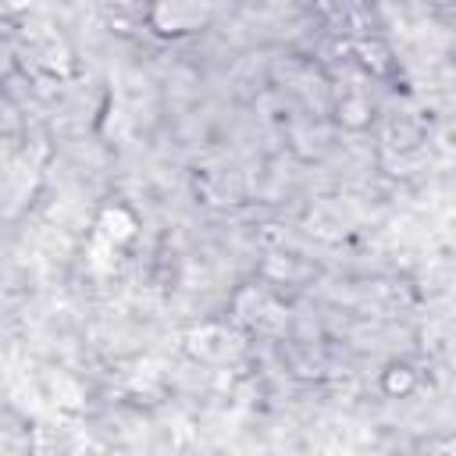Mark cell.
<instances>
[{
	"label": "cell",
	"mask_w": 456,
	"mask_h": 456,
	"mask_svg": "<svg viewBox=\"0 0 456 456\" xmlns=\"http://www.w3.org/2000/svg\"><path fill=\"white\" fill-rule=\"evenodd\" d=\"M210 7L203 0H153L150 7V28H157L160 36H182V32H196L200 25H207Z\"/></svg>",
	"instance_id": "obj_1"
},
{
	"label": "cell",
	"mask_w": 456,
	"mask_h": 456,
	"mask_svg": "<svg viewBox=\"0 0 456 456\" xmlns=\"http://www.w3.org/2000/svg\"><path fill=\"white\" fill-rule=\"evenodd\" d=\"M232 342H235V338H232L228 328H221V324H207V328H200V331L189 335V353L200 356V360H228L232 349H235Z\"/></svg>",
	"instance_id": "obj_2"
},
{
	"label": "cell",
	"mask_w": 456,
	"mask_h": 456,
	"mask_svg": "<svg viewBox=\"0 0 456 456\" xmlns=\"http://www.w3.org/2000/svg\"><path fill=\"white\" fill-rule=\"evenodd\" d=\"M135 217L125 210V207H107L103 214H100V221H96V235H103L107 242H114V246H121V242H128L132 235H135Z\"/></svg>",
	"instance_id": "obj_3"
},
{
	"label": "cell",
	"mask_w": 456,
	"mask_h": 456,
	"mask_svg": "<svg viewBox=\"0 0 456 456\" xmlns=\"http://www.w3.org/2000/svg\"><path fill=\"white\" fill-rule=\"evenodd\" d=\"M356 53H360V61H363L374 75H388V71H392V53H388L378 39H360V43H356Z\"/></svg>",
	"instance_id": "obj_4"
},
{
	"label": "cell",
	"mask_w": 456,
	"mask_h": 456,
	"mask_svg": "<svg viewBox=\"0 0 456 456\" xmlns=\"http://www.w3.org/2000/svg\"><path fill=\"white\" fill-rule=\"evenodd\" d=\"M338 121L346 125V128H363L367 121H370V103L363 100V96H342V103H338Z\"/></svg>",
	"instance_id": "obj_5"
},
{
	"label": "cell",
	"mask_w": 456,
	"mask_h": 456,
	"mask_svg": "<svg viewBox=\"0 0 456 456\" xmlns=\"http://www.w3.org/2000/svg\"><path fill=\"white\" fill-rule=\"evenodd\" d=\"M413 385H417V378L410 367H388L385 370V388L392 395H406V392H413Z\"/></svg>",
	"instance_id": "obj_6"
},
{
	"label": "cell",
	"mask_w": 456,
	"mask_h": 456,
	"mask_svg": "<svg viewBox=\"0 0 456 456\" xmlns=\"http://www.w3.org/2000/svg\"><path fill=\"white\" fill-rule=\"evenodd\" d=\"M428 4H435V7H445V4H452V0H428Z\"/></svg>",
	"instance_id": "obj_7"
}]
</instances>
